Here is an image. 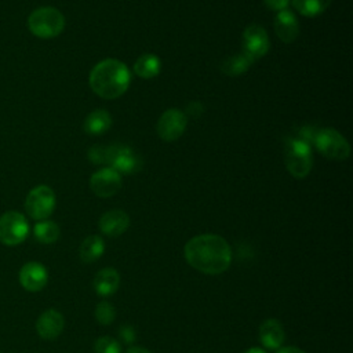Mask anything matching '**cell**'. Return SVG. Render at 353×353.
Listing matches in <instances>:
<instances>
[{
  "label": "cell",
  "instance_id": "cell-1",
  "mask_svg": "<svg viewBox=\"0 0 353 353\" xmlns=\"http://www.w3.org/2000/svg\"><path fill=\"white\" fill-rule=\"evenodd\" d=\"M186 262L204 274L223 273L232 262L229 243L218 234H199L183 247Z\"/></svg>",
  "mask_w": 353,
  "mask_h": 353
},
{
  "label": "cell",
  "instance_id": "cell-2",
  "mask_svg": "<svg viewBox=\"0 0 353 353\" xmlns=\"http://www.w3.org/2000/svg\"><path fill=\"white\" fill-rule=\"evenodd\" d=\"M130 84L128 68L119 59L108 58L94 66L90 73L92 91L105 99H114L123 95Z\"/></svg>",
  "mask_w": 353,
  "mask_h": 353
},
{
  "label": "cell",
  "instance_id": "cell-3",
  "mask_svg": "<svg viewBox=\"0 0 353 353\" xmlns=\"http://www.w3.org/2000/svg\"><path fill=\"white\" fill-rule=\"evenodd\" d=\"M88 157L95 164H106L119 174H131L139 168V159L135 152L120 143L102 146L95 145L88 150Z\"/></svg>",
  "mask_w": 353,
  "mask_h": 353
},
{
  "label": "cell",
  "instance_id": "cell-4",
  "mask_svg": "<svg viewBox=\"0 0 353 353\" xmlns=\"http://www.w3.org/2000/svg\"><path fill=\"white\" fill-rule=\"evenodd\" d=\"M284 163L288 172L292 176L298 179L305 178L310 172L312 164H313L310 146L292 135L285 137L284 138Z\"/></svg>",
  "mask_w": 353,
  "mask_h": 353
},
{
  "label": "cell",
  "instance_id": "cell-5",
  "mask_svg": "<svg viewBox=\"0 0 353 353\" xmlns=\"http://www.w3.org/2000/svg\"><path fill=\"white\" fill-rule=\"evenodd\" d=\"M28 28L39 39H52L63 30L65 18L54 7H40L30 12Z\"/></svg>",
  "mask_w": 353,
  "mask_h": 353
},
{
  "label": "cell",
  "instance_id": "cell-6",
  "mask_svg": "<svg viewBox=\"0 0 353 353\" xmlns=\"http://www.w3.org/2000/svg\"><path fill=\"white\" fill-rule=\"evenodd\" d=\"M313 145L327 159L346 160L350 154L349 142L338 131L332 128H321L317 131Z\"/></svg>",
  "mask_w": 353,
  "mask_h": 353
},
{
  "label": "cell",
  "instance_id": "cell-7",
  "mask_svg": "<svg viewBox=\"0 0 353 353\" xmlns=\"http://www.w3.org/2000/svg\"><path fill=\"white\" fill-rule=\"evenodd\" d=\"M29 234V223L23 214L7 211L0 216V243L4 245H18Z\"/></svg>",
  "mask_w": 353,
  "mask_h": 353
},
{
  "label": "cell",
  "instance_id": "cell-8",
  "mask_svg": "<svg viewBox=\"0 0 353 353\" xmlns=\"http://www.w3.org/2000/svg\"><path fill=\"white\" fill-rule=\"evenodd\" d=\"M26 212L36 221L47 219L55 208L54 190L47 185H39L33 188L25 200Z\"/></svg>",
  "mask_w": 353,
  "mask_h": 353
},
{
  "label": "cell",
  "instance_id": "cell-9",
  "mask_svg": "<svg viewBox=\"0 0 353 353\" xmlns=\"http://www.w3.org/2000/svg\"><path fill=\"white\" fill-rule=\"evenodd\" d=\"M270 47V41L268 37L266 30L256 23L248 25L243 32V50L244 55L251 61L255 62L262 58Z\"/></svg>",
  "mask_w": 353,
  "mask_h": 353
},
{
  "label": "cell",
  "instance_id": "cell-10",
  "mask_svg": "<svg viewBox=\"0 0 353 353\" xmlns=\"http://www.w3.org/2000/svg\"><path fill=\"white\" fill-rule=\"evenodd\" d=\"M188 117L178 109L165 110L157 121V134L163 141H176L185 131Z\"/></svg>",
  "mask_w": 353,
  "mask_h": 353
},
{
  "label": "cell",
  "instance_id": "cell-11",
  "mask_svg": "<svg viewBox=\"0 0 353 353\" xmlns=\"http://www.w3.org/2000/svg\"><path fill=\"white\" fill-rule=\"evenodd\" d=\"M90 188L99 197H110L121 188V174L110 167L98 170L90 179Z\"/></svg>",
  "mask_w": 353,
  "mask_h": 353
},
{
  "label": "cell",
  "instance_id": "cell-12",
  "mask_svg": "<svg viewBox=\"0 0 353 353\" xmlns=\"http://www.w3.org/2000/svg\"><path fill=\"white\" fill-rule=\"evenodd\" d=\"M48 281V272L40 262H28L19 270L21 285L30 292L40 291Z\"/></svg>",
  "mask_w": 353,
  "mask_h": 353
},
{
  "label": "cell",
  "instance_id": "cell-13",
  "mask_svg": "<svg viewBox=\"0 0 353 353\" xmlns=\"http://www.w3.org/2000/svg\"><path fill=\"white\" fill-rule=\"evenodd\" d=\"M65 320L62 313L55 309L43 312L36 321V331L43 339H55L63 330Z\"/></svg>",
  "mask_w": 353,
  "mask_h": 353
},
{
  "label": "cell",
  "instance_id": "cell-14",
  "mask_svg": "<svg viewBox=\"0 0 353 353\" xmlns=\"http://www.w3.org/2000/svg\"><path fill=\"white\" fill-rule=\"evenodd\" d=\"M98 225L103 234L117 237L127 230L130 225V216L121 210H110L99 218Z\"/></svg>",
  "mask_w": 353,
  "mask_h": 353
},
{
  "label": "cell",
  "instance_id": "cell-15",
  "mask_svg": "<svg viewBox=\"0 0 353 353\" xmlns=\"http://www.w3.org/2000/svg\"><path fill=\"white\" fill-rule=\"evenodd\" d=\"M274 32L284 43H292L299 34V23L290 10L280 11L273 22Z\"/></svg>",
  "mask_w": 353,
  "mask_h": 353
},
{
  "label": "cell",
  "instance_id": "cell-16",
  "mask_svg": "<svg viewBox=\"0 0 353 353\" xmlns=\"http://www.w3.org/2000/svg\"><path fill=\"white\" fill-rule=\"evenodd\" d=\"M259 341L268 349H279L284 342V328L276 319L265 320L259 327Z\"/></svg>",
  "mask_w": 353,
  "mask_h": 353
},
{
  "label": "cell",
  "instance_id": "cell-17",
  "mask_svg": "<svg viewBox=\"0 0 353 353\" xmlns=\"http://www.w3.org/2000/svg\"><path fill=\"white\" fill-rule=\"evenodd\" d=\"M119 285H120V274L113 268H105L99 270L94 277L95 292L101 296H108L114 294Z\"/></svg>",
  "mask_w": 353,
  "mask_h": 353
},
{
  "label": "cell",
  "instance_id": "cell-18",
  "mask_svg": "<svg viewBox=\"0 0 353 353\" xmlns=\"http://www.w3.org/2000/svg\"><path fill=\"white\" fill-rule=\"evenodd\" d=\"M103 251H105V243H103L102 237L92 234L83 240V243L80 244L79 255L83 262L90 263V262H94L98 258H101Z\"/></svg>",
  "mask_w": 353,
  "mask_h": 353
},
{
  "label": "cell",
  "instance_id": "cell-19",
  "mask_svg": "<svg viewBox=\"0 0 353 353\" xmlns=\"http://www.w3.org/2000/svg\"><path fill=\"white\" fill-rule=\"evenodd\" d=\"M112 124L110 114L106 110L98 109L91 112L84 120V131L91 135H98L109 130Z\"/></svg>",
  "mask_w": 353,
  "mask_h": 353
},
{
  "label": "cell",
  "instance_id": "cell-20",
  "mask_svg": "<svg viewBox=\"0 0 353 353\" xmlns=\"http://www.w3.org/2000/svg\"><path fill=\"white\" fill-rule=\"evenodd\" d=\"M160 69H161L160 59L154 54H143L134 63L135 74L142 79H152L157 76Z\"/></svg>",
  "mask_w": 353,
  "mask_h": 353
},
{
  "label": "cell",
  "instance_id": "cell-21",
  "mask_svg": "<svg viewBox=\"0 0 353 353\" xmlns=\"http://www.w3.org/2000/svg\"><path fill=\"white\" fill-rule=\"evenodd\" d=\"M251 63L244 54H237L225 58L221 63V70L228 76H240L248 70Z\"/></svg>",
  "mask_w": 353,
  "mask_h": 353
},
{
  "label": "cell",
  "instance_id": "cell-22",
  "mask_svg": "<svg viewBox=\"0 0 353 353\" xmlns=\"http://www.w3.org/2000/svg\"><path fill=\"white\" fill-rule=\"evenodd\" d=\"M33 234H34L36 240H39L40 243L51 244V243H55L58 240L59 228L55 222L48 221V219H43V221H39L34 225Z\"/></svg>",
  "mask_w": 353,
  "mask_h": 353
},
{
  "label": "cell",
  "instance_id": "cell-23",
  "mask_svg": "<svg viewBox=\"0 0 353 353\" xmlns=\"http://www.w3.org/2000/svg\"><path fill=\"white\" fill-rule=\"evenodd\" d=\"M294 8L303 17H316L324 12L331 0H291Z\"/></svg>",
  "mask_w": 353,
  "mask_h": 353
},
{
  "label": "cell",
  "instance_id": "cell-24",
  "mask_svg": "<svg viewBox=\"0 0 353 353\" xmlns=\"http://www.w3.org/2000/svg\"><path fill=\"white\" fill-rule=\"evenodd\" d=\"M116 317V310L114 306L108 302V301H102L97 305L95 307V319L99 324L102 325H109L110 323H113Z\"/></svg>",
  "mask_w": 353,
  "mask_h": 353
},
{
  "label": "cell",
  "instance_id": "cell-25",
  "mask_svg": "<svg viewBox=\"0 0 353 353\" xmlns=\"http://www.w3.org/2000/svg\"><path fill=\"white\" fill-rule=\"evenodd\" d=\"M95 353H121V345L112 336H101L95 342Z\"/></svg>",
  "mask_w": 353,
  "mask_h": 353
},
{
  "label": "cell",
  "instance_id": "cell-26",
  "mask_svg": "<svg viewBox=\"0 0 353 353\" xmlns=\"http://www.w3.org/2000/svg\"><path fill=\"white\" fill-rule=\"evenodd\" d=\"M203 112H204V108H203V105H201L200 102H197V101L190 102V103L188 105V108H186L188 116H190V117H193V119L200 117V116L203 114Z\"/></svg>",
  "mask_w": 353,
  "mask_h": 353
},
{
  "label": "cell",
  "instance_id": "cell-27",
  "mask_svg": "<svg viewBox=\"0 0 353 353\" xmlns=\"http://www.w3.org/2000/svg\"><path fill=\"white\" fill-rule=\"evenodd\" d=\"M268 8L274 10V11H283L287 10L290 0H263Z\"/></svg>",
  "mask_w": 353,
  "mask_h": 353
},
{
  "label": "cell",
  "instance_id": "cell-28",
  "mask_svg": "<svg viewBox=\"0 0 353 353\" xmlns=\"http://www.w3.org/2000/svg\"><path fill=\"white\" fill-rule=\"evenodd\" d=\"M120 335H121V339L127 343H131L135 341V331L131 325H124L120 328Z\"/></svg>",
  "mask_w": 353,
  "mask_h": 353
},
{
  "label": "cell",
  "instance_id": "cell-29",
  "mask_svg": "<svg viewBox=\"0 0 353 353\" xmlns=\"http://www.w3.org/2000/svg\"><path fill=\"white\" fill-rule=\"evenodd\" d=\"M277 353H305V352L298 349V347H295V346H287V347L280 349Z\"/></svg>",
  "mask_w": 353,
  "mask_h": 353
},
{
  "label": "cell",
  "instance_id": "cell-30",
  "mask_svg": "<svg viewBox=\"0 0 353 353\" xmlns=\"http://www.w3.org/2000/svg\"><path fill=\"white\" fill-rule=\"evenodd\" d=\"M127 353H152L150 350L145 349V347H139V346H132L127 350Z\"/></svg>",
  "mask_w": 353,
  "mask_h": 353
},
{
  "label": "cell",
  "instance_id": "cell-31",
  "mask_svg": "<svg viewBox=\"0 0 353 353\" xmlns=\"http://www.w3.org/2000/svg\"><path fill=\"white\" fill-rule=\"evenodd\" d=\"M244 353H266V352L263 349H261V347H250Z\"/></svg>",
  "mask_w": 353,
  "mask_h": 353
}]
</instances>
